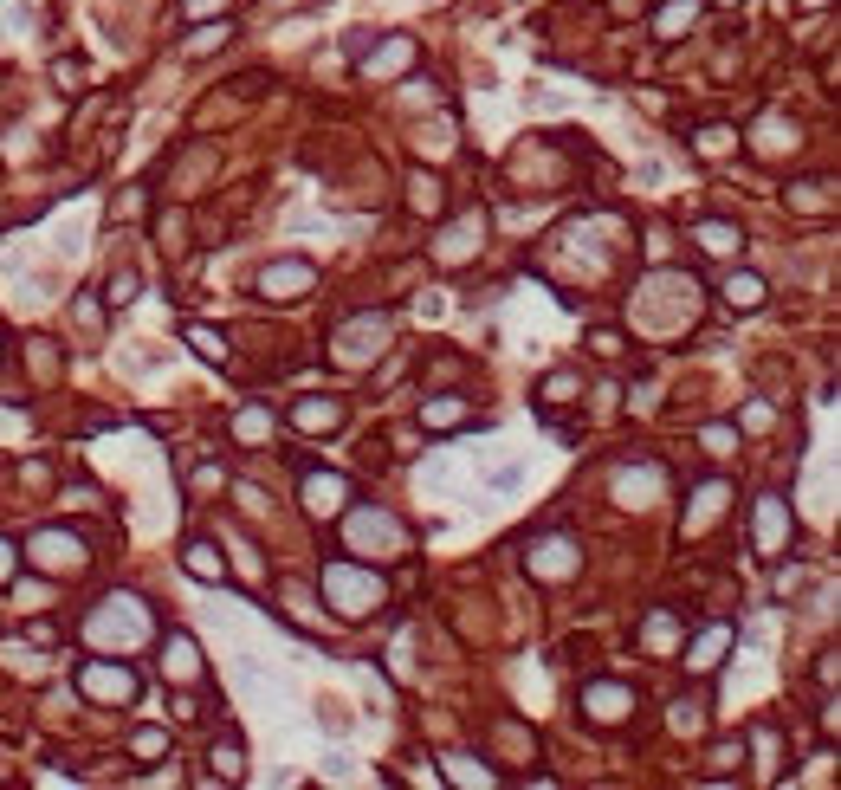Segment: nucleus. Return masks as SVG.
<instances>
[{
    "label": "nucleus",
    "mask_w": 841,
    "mask_h": 790,
    "mask_svg": "<svg viewBox=\"0 0 841 790\" xmlns=\"http://www.w3.org/2000/svg\"><path fill=\"white\" fill-rule=\"evenodd\" d=\"M725 506H732V480H699V486H693V499H686L680 531H686V538H706V531L725 519Z\"/></svg>",
    "instance_id": "f3484780"
},
{
    "label": "nucleus",
    "mask_w": 841,
    "mask_h": 790,
    "mask_svg": "<svg viewBox=\"0 0 841 790\" xmlns=\"http://www.w3.org/2000/svg\"><path fill=\"white\" fill-rule=\"evenodd\" d=\"M208 765H214L220 784H246V739H214Z\"/></svg>",
    "instance_id": "c9c22d12"
},
{
    "label": "nucleus",
    "mask_w": 841,
    "mask_h": 790,
    "mask_svg": "<svg viewBox=\"0 0 841 790\" xmlns=\"http://www.w3.org/2000/svg\"><path fill=\"white\" fill-rule=\"evenodd\" d=\"M136 298H143V272L117 266V272H110V285H104V305H136Z\"/></svg>",
    "instance_id": "4c0bfd02"
},
{
    "label": "nucleus",
    "mask_w": 841,
    "mask_h": 790,
    "mask_svg": "<svg viewBox=\"0 0 841 790\" xmlns=\"http://www.w3.org/2000/svg\"><path fill=\"white\" fill-rule=\"evenodd\" d=\"M233 570H240L246 583H259V577H266V570H259V551H253V544H246V538L233 544Z\"/></svg>",
    "instance_id": "de8ad7c7"
},
{
    "label": "nucleus",
    "mask_w": 841,
    "mask_h": 790,
    "mask_svg": "<svg viewBox=\"0 0 841 790\" xmlns=\"http://www.w3.org/2000/svg\"><path fill=\"white\" fill-rule=\"evenodd\" d=\"M673 732H699V700H680V706H673Z\"/></svg>",
    "instance_id": "864d4df0"
},
{
    "label": "nucleus",
    "mask_w": 841,
    "mask_h": 790,
    "mask_svg": "<svg viewBox=\"0 0 841 790\" xmlns=\"http://www.w3.org/2000/svg\"><path fill=\"white\" fill-rule=\"evenodd\" d=\"M634 642H641L647 655H673V648H680V616H673V609H647Z\"/></svg>",
    "instance_id": "bb28decb"
},
{
    "label": "nucleus",
    "mask_w": 841,
    "mask_h": 790,
    "mask_svg": "<svg viewBox=\"0 0 841 790\" xmlns=\"http://www.w3.org/2000/svg\"><path fill=\"white\" fill-rule=\"evenodd\" d=\"M343 415H350V402H337V395H298L285 421H292L298 434H337Z\"/></svg>",
    "instance_id": "aec40b11"
},
{
    "label": "nucleus",
    "mask_w": 841,
    "mask_h": 790,
    "mask_svg": "<svg viewBox=\"0 0 841 790\" xmlns=\"http://www.w3.org/2000/svg\"><path fill=\"white\" fill-rule=\"evenodd\" d=\"M201 674H208L201 642H195L188 629H169V635H162V680H175V687H195Z\"/></svg>",
    "instance_id": "a211bd4d"
},
{
    "label": "nucleus",
    "mask_w": 841,
    "mask_h": 790,
    "mask_svg": "<svg viewBox=\"0 0 841 790\" xmlns=\"http://www.w3.org/2000/svg\"><path fill=\"white\" fill-rule=\"evenodd\" d=\"M26 557H33V570H46V577H85V564H91V544L78 538V531L39 525L33 538H26Z\"/></svg>",
    "instance_id": "0eeeda50"
},
{
    "label": "nucleus",
    "mask_w": 841,
    "mask_h": 790,
    "mask_svg": "<svg viewBox=\"0 0 841 790\" xmlns=\"http://www.w3.org/2000/svg\"><path fill=\"white\" fill-rule=\"evenodd\" d=\"M78 693L98 706H136L143 700V674L123 661H78Z\"/></svg>",
    "instance_id": "9d476101"
},
{
    "label": "nucleus",
    "mask_w": 841,
    "mask_h": 790,
    "mask_svg": "<svg viewBox=\"0 0 841 790\" xmlns=\"http://www.w3.org/2000/svg\"><path fill=\"white\" fill-rule=\"evenodd\" d=\"M783 201H790L796 214H829L835 208V182H809V175H796V182L783 188Z\"/></svg>",
    "instance_id": "72a5a7b5"
},
{
    "label": "nucleus",
    "mask_w": 841,
    "mask_h": 790,
    "mask_svg": "<svg viewBox=\"0 0 841 790\" xmlns=\"http://www.w3.org/2000/svg\"><path fill=\"white\" fill-rule=\"evenodd\" d=\"M298 506L311 512V519H337L343 506H350V480L330 467H305V493H298Z\"/></svg>",
    "instance_id": "6ab92c4d"
},
{
    "label": "nucleus",
    "mask_w": 841,
    "mask_h": 790,
    "mask_svg": "<svg viewBox=\"0 0 841 790\" xmlns=\"http://www.w3.org/2000/svg\"><path fill=\"white\" fill-rule=\"evenodd\" d=\"M693 247L712 253V260H732V253L744 247V227L725 221V214H706V221H693Z\"/></svg>",
    "instance_id": "5701e85b"
},
{
    "label": "nucleus",
    "mask_w": 841,
    "mask_h": 790,
    "mask_svg": "<svg viewBox=\"0 0 841 790\" xmlns=\"http://www.w3.org/2000/svg\"><path fill=\"white\" fill-rule=\"evenodd\" d=\"M104 311H110V305H104L98 292H78V298H72V324H78V331H91V337L104 331Z\"/></svg>",
    "instance_id": "a19ab883"
},
{
    "label": "nucleus",
    "mask_w": 841,
    "mask_h": 790,
    "mask_svg": "<svg viewBox=\"0 0 841 790\" xmlns=\"http://www.w3.org/2000/svg\"><path fill=\"white\" fill-rule=\"evenodd\" d=\"M803 583H809V564H783L777 570V596H796Z\"/></svg>",
    "instance_id": "8fccbe9b"
},
{
    "label": "nucleus",
    "mask_w": 841,
    "mask_h": 790,
    "mask_svg": "<svg viewBox=\"0 0 841 790\" xmlns=\"http://www.w3.org/2000/svg\"><path fill=\"white\" fill-rule=\"evenodd\" d=\"M738 765H744V739H719V745L706 752V771H712V778H732Z\"/></svg>",
    "instance_id": "79ce46f5"
},
{
    "label": "nucleus",
    "mask_w": 841,
    "mask_h": 790,
    "mask_svg": "<svg viewBox=\"0 0 841 790\" xmlns=\"http://www.w3.org/2000/svg\"><path fill=\"white\" fill-rule=\"evenodd\" d=\"M175 337H182V344L195 350L201 363L227 370V357H233V350H227V331H214V324H201V318H182V324H175Z\"/></svg>",
    "instance_id": "b1692460"
},
{
    "label": "nucleus",
    "mask_w": 841,
    "mask_h": 790,
    "mask_svg": "<svg viewBox=\"0 0 841 790\" xmlns=\"http://www.w3.org/2000/svg\"><path fill=\"white\" fill-rule=\"evenodd\" d=\"M693 318H699V298L680 272H660V279H647L641 292H634V324H641L647 337H680Z\"/></svg>",
    "instance_id": "39448f33"
},
{
    "label": "nucleus",
    "mask_w": 841,
    "mask_h": 790,
    "mask_svg": "<svg viewBox=\"0 0 841 790\" xmlns=\"http://www.w3.org/2000/svg\"><path fill=\"white\" fill-rule=\"evenodd\" d=\"M421 428H427V434L473 428V408H466V395H427V402H421Z\"/></svg>",
    "instance_id": "393cba45"
},
{
    "label": "nucleus",
    "mask_w": 841,
    "mask_h": 790,
    "mask_svg": "<svg viewBox=\"0 0 841 790\" xmlns=\"http://www.w3.org/2000/svg\"><path fill=\"white\" fill-rule=\"evenodd\" d=\"M732 642H738V635H732V622H706V629H699V635H693V642H686V648H680V661H686V674H693V680H706V674H719V667H725V655H732Z\"/></svg>",
    "instance_id": "2eb2a0df"
},
{
    "label": "nucleus",
    "mask_w": 841,
    "mask_h": 790,
    "mask_svg": "<svg viewBox=\"0 0 841 790\" xmlns=\"http://www.w3.org/2000/svg\"><path fill=\"white\" fill-rule=\"evenodd\" d=\"M182 570H188L195 583H227L220 544H214V538H201V531H195V538H182Z\"/></svg>",
    "instance_id": "a878e982"
},
{
    "label": "nucleus",
    "mask_w": 841,
    "mask_h": 790,
    "mask_svg": "<svg viewBox=\"0 0 841 790\" xmlns=\"http://www.w3.org/2000/svg\"><path fill=\"white\" fill-rule=\"evenodd\" d=\"M609 499L628 506V512L660 506V499H667V467H660V460H622V467L609 473Z\"/></svg>",
    "instance_id": "9b49d317"
},
{
    "label": "nucleus",
    "mask_w": 841,
    "mask_h": 790,
    "mask_svg": "<svg viewBox=\"0 0 841 790\" xmlns=\"http://www.w3.org/2000/svg\"><path fill=\"white\" fill-rule=\"evenodd\" d=\"M719 298H725V311H764L770 279H764V272H732V279L719 285Z\"/></svg>",
    "instance_id": "c756f323"
},
{
    "label": "nucleus",
    "mask_w": 841,
    "mask_h": 790,
    "mask_svg": "<svg viewBox=\"0 0 841 790\" xmlns=\"http://www.w3.org/2000/svg\"><path fill=\"white\" fill-rule=\"evenodd\" d=\"M149 635H156V616L136 590H110L98 609H85V642L104 655H136Z\"/></svg>",
    "instance_id": "f257e3e1"
},
{
    "label": "nucleus",
    "mask_w": 841,
    "mask_h": 790,
    "mask_svg": "<svg viewBox=\"0 0 841 790\" xmlns=\"http://www.w3.org/2000/svg\"><path fill=\"white\" fill-rule=\"evenodd\" d=\"M609 13H615V20H634V13H641V0H609Z\"/></svg>",
    "instance_id": "4d7b16f0"
},
{
    "label": "nucleus",
    "mask_w": 841,
    "mask_h": 790,
    "mask_svg": "<svg viewBox=\"0 0 841 790\" xmlns=\"http://www.w3.org/2000/svg\"><path fill=\"white\" fill-rule=\"evenodd\" d=\"M725 7H738V0H725Z\"/></svg>",
    "instance_id": "bf43d9fd"
},
{
    "label": "nucleus",
    "mask_w": 841,
    "mask_h": 790,
    "mask_svg": "<svg viewBox=\"0 0 841 790\" xmlns=\"http://www.w3.org/2000/svg\"><path fill=\"white\" fill-rule=\"evenodd\" d=\"M525 570L537 583H550V590H563V583L583 577V544H576L570 531H537L525 544Z\"/></svg>",
    "instance_id": "423d86ee"
},
{
    "label": "nucleus",
    "mask_w": 841,
    "mask_h": 790,
    "mask_svg": "<svg viewBox=\"0 0 841 790\" xmlns=\"http://www.w3.org/2000/svg\"><path fill=\"white\" fill-rule=\"evenodd\" d=\"M440 784H460V790H499V784H505V771H499V765H486L479 752H447V758H440Z\"/></svg>",
    "instance_id": "412c9836"
},
{
    "label": "nucleus",
    "mask_w": 841,
    "mask_h": 790,
    "mask_svg": "<svg viewBox=\"0 0 841 790\" xmlns=\"http://www.w3.org/2000/svg\"><path fill=\"white\" fill-rule=\"evenodd\" d=\"M699 447H712V454H738V421H706V428H699Z\"/></svg>",
    "instance_id": "37998d69"
},
{
    "label": "nucleus",
    "mask_w": 841,
    "mask_h": 790,
    "mask_svg": "<svg viewBox=\"0 0 841 790\" xmlns=\"http://www.w3.org/2000/svg\"><path fill=\"white\" fill-rule=\"evenodd\" d=\"M803 7H829V0H803Z\"/></svg>",
    "instance_id": "13d9d810"
},
{
    "label": "nucleus",
    "mask_w": 841,
    "mask_h": 790,
    "mask_svg": "<svg viewBox=\"0 0 841 790\" xmlns=\"http://www.w3.org/2000/svg\"><path fill=\"white\" fill-rule=\"evenodd\" d=\"M395 337H402V318H395V311H350V318L330 331V363L350 370V376H369L395 350Z\"/></svg>",
    "instance_id": "f03ea898"
},
{
    "label": "nucleus",
    "mask_w": 841,
    "mask_h": 790,
    "mask_svg": "<svg viewBox=\"0 0 841 790\" xmlns=\"http://www.w3.org/2000/svg\"><path fill=\"white\" fill-rule=\"evenodd\" d=\"M279 603H285L279 616L292 622V629H305V635H324V629H330V616H324V609H317V596H311V590H305V583H298V577H292V583H279Z\"/></svg>",
    "instance_id": "4be33fe9"
},
{
    "label": "nucleus",
    "mask_w": 841,
    "mask_h": 790,
    "mask_svg": "<svg viewBox=\"0 0 841 790\" xmlns=\"http://www.w3.org/2000/svg\"><path fill=\"white\" fill-rule=\"evenodd\" d=\"M317 719H324V732H350V726H356L350 706H337V700H324V713H317Z\"/></svg>",
    "instance_id": "603ef678"
},
{
    "label": "nucleus",
    "mask_w": 841,
    "mask_h": 790,
    "mask_svg": "<svg viewBox=\"0 0 841 790\" xmlns=\"http://www.w3.org/2000/svg\"><path fill=\"white\" fill-rule=\"evenodd\" d=\"M337 519H343V551L363 557V564H395L415 544V531L395 519L389 506H343Z\"/></svg>",
    "instance_id": "20e7f679"
},
{
    "label": "nucleus",
    "mask_w": 841,
    "mask_h": 790,
    "mask_svg": "<svg viewBox=\"0 0 841 790\" xmlns=\"http://www.w3.org/2000/svg\"><path fill=\"white\" fill-rule=\"evenodd\" d=\"M253 292L266 298V305H305L317 292V266L311 260H272V266H259Z\"/></svg>",
    "instance_id": "f8f14e48"
},
{
    "label": "nucleus",
    "mask_w": 841,
    "mask_h": 790,
    "mask_svg": "<svg viewBox=\"0 0 841 790\" xmlns=\"http://www.w3.org/2000/svg\"><path fill=\"white\" fill-rule=\"evenodd\" d=\"M790 538H796L790 499H783V493H757V506H751V551H757V564H777V557L790 551Z\"/></svg>",
    "instance_id": "6e6552de"
},
{
    "label": "nucleus",
    "mask_w": 841,
    "mask_h": 790,
    "mask_svg": "<svg viewBox=\"0 0 841 790\" xmlns=\"http://www.w3.org/2000/svg\"><path fill=\"white\" fill-rule=\"evenodd\" d=\"M453 149H460V130H453L447 117H434V124L415 130V156H421V162H447Z\"/></svg>",
    "instance_id": "473e14b6"
},
{
    "label": "nucleus",
    "mask_w": 841,
    "mask_h": 790,
    "mask_svg": "<svg viewBox=\"0 0 841 790\" xmlns=\"http://www.w3.org/2000/svg\"><path fill=\"white\" fill-rule=\"evenodd\" d=\"M214 175V149H201L195 156V169H188V162H175V175H169V195H188V188H201Z\"/></svg>",
    "instance_id": "58836bf2"
},
{
    "label": "nucleus",
    "mask_w": 841,
    "mask_h": 790,
    "mask_svg": "<svg viewBox=\"0 0 841 790\" xmlns=\"http://www.w3.org/2000/svg\"><path fill=\"white\" fill-rule=\"evenodd\" d=\"M479 253H486V208L453 214V221L434 234V266H447V272H466Z\"/></svg>",
    "instance_id": "1a4fd4ad"
},
{
    "label": "nucleus",
    "mask_w": 841,
    "mask_h": 790,
    "mask_svg": "<svg viewBox=\"0 0 841 790\" xmlns=\"http://www.w3.org/2000/svg\"><path fill=\"white\" fill-rule=\"evenodd\" d=\"M227 39H233V20H227V13H214V20H188L182 52H188V59H214Z\"/></svg>",
    "instance_id": "c85d7f7f"
},
{
    "label": "nucleus",
    "mask_w": 841,
    "mask_h": 790,
    "mask_svg": "<svg viewBox=\"0 0 841 790\" xmlns=\"http://www.w3.org/2000/svg\"><path fill=\"white\" fill-rule=\"evenodd\" d=\"M233 0H182V20H214V13H227Z\"/></svg>",
    "instance_id": "3c124183"
},
{
    "label": "nucleus",
    "mask_w": 841,
    "mask_h": 790,
    "mask_svg": "<svg viewBox=\"0 0 841 790\" xmlns=\"http://www.w3.org/2000/svg\"><path fill=\"white\" fill-rule=\"evenodd\" d=\"M570 395H583V376L576 370H550L544 383H537V415H557V408H570Z\"/></svg>",
    "instance_id": "7c9ffc66"
},
{
    "label": "nucleus",
    "mask_w": 841,
    "mask_h": 790,
    "mask_svg": "<svg viewBox=\"0 0 841 790\" xmlns=\"http://www.w3.org/2000/svg\"><path fill=\"white\" fill-rule=\"evenodd\" d=\"M52 85L78 91V85H85V59H59V65H52Z\"/></svg>",
    "instance_id": "09e8293b"
},
{
    "label": "nucleus",
    "mask_w": 841,
    "mask_h": 790,
    "mask_svg": "<svg viewBox=\"0 0 841 790\" xmlns=\"http://www.w3.org/2000/svg\"><path fill=\"white\" fill-rule=\"evenodd\" d=\"M751 149L764 162H790L796 149H803V124H796V117H783V111H764L751 124Z\"/></svg>",
    "instance_id": "dca6fc26"
},
{
    "label": "nucleus",
    "mask_w": 841,
    "mask_h": 790,
    "mask_svg": "<svg viewBox=\"0 0 841 790\" xmlns=\"http://www.w3.org/2000/svg\"><path fill=\"white\" fill-rule=\"evenodd\" d=\"M156 240H162V253H188V221L169 208V214L156 221Z\"/></svg>",
    "instance_id": "c03bdc74"
},
{
    "label": "nucleus",
    "mask_w": 841,
    "mask_h": 790,
    "mask_svg": "<svg viewBox=\"0 0 841 790\" xmlns=\"http://www.w3.org/2000/svg\"><path fill=\"white\" fill-rule=\"evenodd\" d=\"M706 13V0H667V7H654V39L660 46H673V39L693 33V20Z\"/></svg>",
    "instance_id": "cd10ccee"
},
{
    "label": "nucleus",
    "mask_w": 841,
    "mask_h": 790,
    "mask_svg": "<svg viewBox=\"0 0 841 790\" xmlns=\"http://www.w3.org/2000/svg\"><path fill=\"white\" fill-rule=\"evenodd\" d=\"M415 65H421L415 33H376L363 46V59H356V72L363 78H402V72H415Z\"/></svg>",
    "instance_id": "ddd939ff"
},
{
    "label": "nucleus",
    "mask_w": 841,
    "mask_h": 790,
    "mask_svg": "<svg viewBox=\"0 0 841 790\" xmlns=\"http://www.w3.org/2000/svg\"><path fill=\"white\" fill-rule=\"evenodd\" d=\"M408 208L427 214V221H434V214H447V195H440V175H434V169H415V175H408Z\"/></svg>",
    "instance_id": "f704fd0d"
},
{
    "label": "nucleus",
    "mask_w": 841,
    "mask_h": 790,
    "mask_svg": "<svg viewBox=\"0 0 841 790\" xmlns=\"http://www.w3.org/2000/svg\"><path fill=\"white\" fill-rule=\"evenodd\" d=\"M777 428V408L764 402V395H751V402L738 408V434H770Z\"/></svg>",
    "instance_id": "ea45409f"
},
{
    "label": "nucleus",
    "mask_w": 841,
    "mask_h": 790,
    "mask_svg": "<svg viewBox=\"0 0 841 790\" xmlns=\"http://www.w3.org/2000/svg\"><path fill=\"white\" fill-rule=\"evenodd\" d=\"M693 156L699 162H732L738 156V130L732 124H699L693 130Z\"/></svg>",
    "instance_id": "2f4dec72"
},
{
    "label": "nucleus",
    "mask_w": 841,
    "mask_h": 790,
    "mask_svg": "<svg viewBox=\"0 0 841 790\" xmlns=\"http://www.w3.org/2000/svg\"><path fill=\"white\" fill-rule=\"evenodd\" d=\"M389 603V577L382 564H363V557H330L324 564V609L343 622H363Z\"/></svg>",
    "instance_id": "7ed1b4c3"
},
{
    "label": "nucleus",
    "mask_w": 841,
    "mask_h": 790,
    "mask_svg": "<svg viewBox=\"0 0 841 790\" xmlns=\"http://www.w3.org/2000/svg\"><path fill=\"white\" fill-rule=\"evenodd\" d=\"M816 680H822V693H835V680H841V667H835V648H822V661H816Z\"/></svg>",
    "instance_id": "5fc2aeb1"
},
{
    "label": "nucleus",
    "mask_w": 841,
    "mask_h": 790,
    "mask_svg": "<svg viewBox=\"0 0 841 790\" xmlns=\"http://www.w3.org/2000/svg\"><path fill=\"white\" fill-rule=\"evenodd\" d=\"M589 350H596V357H622V350H628V337L615 331V324H596V331H589Z\"/></svg>",
    "instance_id": "49530a36"
},
{
    "label": "nucleus",
    "mask_w": 841,
    "mask_h": 790,
    "mask_svg": "<svg viewBox=\"0 0 841 790\" xmlns=\"http://www.w3.org/2000/svg\"><path fill=\"white\" fill-rule=\"evenodd\" d=\"M13 564H20V544H13V538H0V590L13 583Z\"/></svg>",
    "instance_id": "6e6d98bb"
},
{
    "label": "nucleus",
    "mask_w": 841,
    "mask_h": 790,
    "mask_svg": "<svg viewBox=\"0 0 841 790\" xmlns=\"http://www.w3.org/2000/svg\"><path fill=\"white\" fill-rule=\"evenodd\" d=\"M628 713H634V687L628 680H589L583 687V719L589 726H628Z\"/></svg>",
    "instance_id": "4468645a"
},
{
    "label": "nucleus",
    "mask_w": 841,
    "mask_h": 790,
    "mask_svg": "<svg viewBox=\"0 0 841 790\" xmlns=\"http://www.w3.org/2000/svg\"><path fill=\"white\" fill-rule=\"evenodd\" d=\"M233 441H240V447H266L272 441V408L246 402L240 415H233Z\"/></svg>",
    "instance_id": "e433bc0d"
},
{
    "label": "nucleus",
    "mask_w": 841,
    "mask_h": 790,
    "mask_svg": "<svg viewBox=\"0 0 841 790\" xmlns=\"http://www.w3.org/2000/svg\"><path fill=\"white\" fill-rule=\"evenodd\" d=\"M130 752L136 758H162V752H169V732H162V726H136L130 732Z\"/></svg>",
    "instance_id": "a18cd8bd"
}]
</instances>
